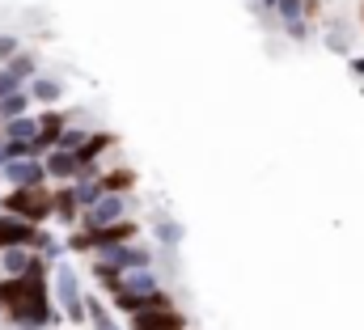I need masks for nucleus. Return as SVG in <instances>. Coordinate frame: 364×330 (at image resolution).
Returning <instances> with one entry per match:
<instances>
[{"label":"nucleus","mask_w":364,"mask_h":330,"mask_svg":"<svg viewBox=\"0 0 364 330\" xmlns=\"http://www.w3.org/2000/svg\"><path fill=\"white\" fill-rule=\"evenodd\" d=\"M0 314L17 330H47L60 322L55 301H51V284H47V267L17 275V280H0Z\"/></svg>","instance_id":"obj_1"},{"label":"nucleus","mask_w":364,"mask_h":330,"mask_svg":"<svg viewBox=\"0 0 364 330\" xmlns=\"http://www.w3.org/2000/svg\"><path fill=\"white\" fill-rule=\"evenodd\" d=\"M0 212L43 229V220H51V186H26V191H9V195L0 199Z\"/></svg>","instance_id":"obj_2"},{"label":"nucleus","mask_w":364,"mask_h":330,"mask_svg":"<svg viewBox=\"0 0 364 330\" xmlns=\"http://www.w3.org/2000/svg\"><path fill=\"white\" fill-rule=\"evenodd\" d=\"M127 212H132V199H127V195H102L93 208H85V212H81V220H77V225L90 233V229H106V225L132 220Z\"/></svg>","instance_id":"obj_3"},{"label":"nucleus","mask_w":364,"mask_h":330,"mask_svg":"<svg viewBox=\"0 0 364 330\" xmlns=\"http://www.w3.org/2000/svg\"><path fill=\"white\" fill-rule=\"evenodd\" d=\"M55 301H60V309H64L68 322H77V326L85 322V297H81V284H77V275L68 267L55 271Z\"/></svg>","instance_id":"obj_4"},{"label":"nucleus","mask_w":364,"mask_h":330,"mask_svg":"<svg viewBox=\"0 0 364 330\" xmlns=\"http://www.w3.org/2000/svg\"><path fill=\"white\" fill-rule=\"evenodd\" d=\"M38 238H43V229H38V225H26V220H17V216H4V212H0V250H13V246L34 250V246H38Z\"/></svg>","instance_id":"obj_5"},{"label":"nucleus","mask_w":364,"mask_h":330,"mask_svg":"<svg viewBox=\"0 0 364 330\" xmlns=\"http://www.w3.org/2000/svg\"><path fill=\"white\" fill-rule=\"evenodd\" d=\"M0 174H4V182H9L13 191H26V186H47V165L34 161V157H26V161H9Z\"/></svg>","instance_id":"obj_6"},{"label":"nucleus","mask_w":364,"mask_h":330,"mask_svg":"<svg viewBox=\"0 0 364 330\" xmlns=\"http://www.w3.org/2000/svg\"><path fill=\"white\" fill-rule=\"evenodd\" d=\"M102 258H106L110 267H119L123 275H127V271H149V267H153V250H149V246H140V242L114 246L110 254H102Z\"/></svg>","instance_id":"obj_7"},{"label":"nucleus","mask_w":364,"mask_h":330,"mask_svg":"<svg viewBox=\"0 0 364 330\" xmlns=\"http://www.w3.org/2000/svg\"><path fill=\"white\" fill-rule=\"evenodd\" d=\"M43 165H47V182L55 178V182H64V186H73L81 174H90L85 165L77 161V153H64V149H51V153L43 157Z\"/></svg>","instance_id":"obj_8"},{"label":"nucleus","mask_w":364,"mask_h":330,"mask_svg":"<svg viewBox=\"0 0 364 330\" xmlns=\"http://www.w3.org/2000/svg\"><path fill=\"white\" fill-rule=\"evenodd\" d=\"M132 330H186V314L174 309H153V314H132Z\"/></svg>","instance_id":"obj_9"},{"label":"nucleus","mask_w":364,"mask_h":330,"mask_svg":"<svg viewBox=\"0 0 364 330\" xmlns=\"http://www.w3.org/2000/svg\"><path fill=\"white\" fill-rule=\"evenodd\" d=\"M161 288V275L149 267V271H127L123 280H119V288H110V297H149V292H157Z\"/></svg>","instance_id":"obj_10"},{"label":"nucleus","mask_w":364,"mask_h":330,"mask_svg":"<svg viewBox=\"0 0 364 330\" xmlns=\"http://www.w3.org/2000/svg\"><path fill=\"white\" fill-rule=\"evenodd\" d=\"M114 144H119V140H114L110 132H90V140L81 144V153H77V161L85 165V169H97V174H102V165H97V161H102V157H106V153H110Z\"/></svg>","instance_id":"obj_11"},{"label":"nucleus","mask_w":364,"mask_h":330,"mask_svg":"<svg viewBox=\"0 0 364 330\" xmlns=\"http://www.w3.org/2000/svg\"><path fill=\"white\" fill-rule=\"evenodd\" d=\"M51 216H55V220H64V225H77V220H81V208H77V195H73V186H60V191H51Z\"/></svg>","instance_id":"obj_12"},{"label":"nucleus","mask_w":364,"mask_h":330,"mask_svg":"<svg viewBox=\"0 0 364 330\" xmlns=\"http://www.w3.org/2000/svg\"><path fill=\"white\" fill-rule=\"evenodd\" d=\"M318 13V4L314 0H275L272 17L279 26H288V21H305V17H314Z\"/></svg>","instance_id":"obj_13"},{"label":"nucleus","mask_w":364,"mask_h":330,"mask_svg":"<svg viewBox=\"0 0 364 330\" xmlns=\"http://www.w3.org/2000/svg\"><path fill=\"white\" fill-rule=\"evenodd\" d=\"M34 136H38V119L34 115H21V119L0 127V140H9V144H30Z\"/></svg>","instance_id":"obj_14"},{"label":"nucleus","mask_w":364,"mask_h":330,"mask_svg":"<svg viewBox=\"0 0 364 330\" xmlns=\"http://www.w3.org/2000/svg\"><path fill=\"white\" fill-rule=\"evenodd\" d=\"M97 182H102V195H127L136 186V169H102Z\"/></svg>","instance_id":"obj_15"},{"label":"nucleus","mask_w":364,"mask_h":330,"mask_svg":"<svg viewBox=\"0 0 364 330\" xmlns=\"http://www.w3.org/2000/svg\"><path fill=\"white\" fill-rule=\"evenodd\" d=\"M85 322H90L93 330H123L119 322H114V314H110L97 297H85Z\"/></svg>","instance_id":"obj_16"},{"label":"nucleus","mask_w":364,"mask_h":330,"mask_svg":"<svg viewBox=\"0 0 364 330\" xmlns=\"http://www.w3.org/2000/svg\"><path fill=\"white\" fill-rule=\"evenodd\" d=\"M60 93H64V85L55 81V77H34V81H30V97H34V102H43V106L60 102Z\"/></svg>","instance_id":"obj_17"},{"label":"nucleus","mask_w":364,"mask_h":330,"mask_svg":"<svg viewBox=\"0 0 364 330\" xmlns=\"http://www.w3.org/2000/svg\"><path fill=\"white\" fill-rule=\"evenodd\" d=\"M30 110V93L21 89V93H13V97H0V127L4 123H13V119H21Z\"/></svg>","instance_id":"obj_18"},{"label":"nucleus","mask_w":364,"mask_h":330,"mask_svg":"<svg viewBox=\"0 0 364 330\" xmlns=\"http://www.w3.org/2000/svg\"><path fill=\"white\" fill-rule=\"evenodd\" d=\"M153 229H157V242H161L166 250L182 246V225L174 220V216H157V225H153Z\"/></svg>","instance_id":"obj_19"},{"label":"nucleus","mask_w":364,"mask_h":330,"mask_svg":"<svg viewBox=\"0 0 364 330\" xmlns=\"http://www.w3.org/2000/svg\"><path fill=\"white\" fill-rule=\"evenodd\" d=\"M90 140V127H77V123H68L64 132H60V140H55V149H64V153H81V144Z\"/></svg>","instance_id":"obj_20"},{"label":"nucleus","mask_w":364,"mask_h":330,"mask_svg":"<svg viewBox=\"0 0 364 330\" xmlns=\"http://www.w3.org/2000/svg\"><path fill=\"white\" fill-rule=\"evenodd\" d=\"M21 85H26V81H21V77L9 68V64L0 68V97H13V93H21Z\"/></svg>","instance_id":"obj_21"},{"label":"nucleus","mask_w":364,"mask_h":330,"mask_svg":"<svg viewBox=\"0 0 364 330\" xmlns=\"http://www.w3.org/2000/svg\"><path fill=\"white\" fill-rule=\"evenodd\" d=\"M279 30H284L292 43H305V38H309V17H305V21H288V26H279Z\"/></svg>","instance_id":"obj_22"},{"label":"nucleus","mask_w":364,"mask_h":330,"mask_svg":"<svg viewBox=\"0 0 364 330\" xmlns=\"http://www.w3.org/2000/svg\"><path fill=\"white\" fill-rule=\"evenodd\" d=\"M326 47H331V51H348V30H343V26H331V30H326Z\"/></svg>","instance_id":"obj_23"},{"label":"nucleus","mask_w":364,"mask_h":330,"mask_svg":"<svg viewBox=\"0 0 364 330\" xmlns=\"http://www.w3.org/2000/svg\"><path fill=\"white\" fill-rule=\"evenodd\" d=\"M17 51H21V38H17V34H0V60L9 64Z\"/></svg>","instance_id":"obj_24"},{"label":"nucleus","mask_w":364,"mask_h":330,"mask_svg":"<svg viewBox=\"0 0 364 330\" xmlns=\"http://www.w3.org/2000/svg\"><path fill=\"white\" fill-rule=\"evenodd\" d=\"M348 68H352V73L364 81V55H352V64H348Z\"/></svg>","instance_id":"obj_25"},{"label":"nucleus","mask_w":364,"mask_h":330,"mask_svg":"<svg viewBox=\"0 0 364 330\" xmlns=\"http://www.w3.org/2000/svg\"><path fill=\"white\" fill-rule=\"evenodd\" d=\"M9 165V149H4V140H0V169Z\"/></svg>","instance_id":"obj_26"},{"label":"nucleus","mask_w":364,"mask_h":330,"mask_svg":"<svg viewBox=\"0 0 364 330\" xmlns=\"http://www.w3.org/2000/svg\"><path fill=\"white\" fill-rule=\"evenodd\" d=\"M259 9H267V13H272V9H275V0H259Z\"/></svg>","instance_id":"obj_27"},{"label":"nucleus","mask_w":364,"mask_h":330,"mask_svg":"<svg viewBox=\"0 0 364 330\" xmlns=\"http://www.w3.org/2000/svg\"><path fill=\"white\" fill-rule=\"evenodd\" d=\"M360 21H364V9H360Z\"/></svg>","instance_id":"obj_28"},{"label":"nucleus","mask_w":364,"mask_h":330,"mask_svg":"<svg viewBox=\"0 0 364 330\" xmlns=\"http://www.w3.org/2000/svg\"><path fill=\"white\" fill-rule=\"evenodd\" d=\"M314 4H318V0H314Z\"/></svg>","instance_id":"obj_29"}]
</instances>
